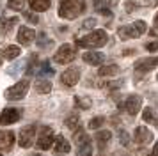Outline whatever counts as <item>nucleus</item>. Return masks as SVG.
<instances>
[{"instance_id": "nucleus-17", "label": "nucleus", "mask_w": 158, "mask_h": 156, "mask_svg": "<svg viewBox=\"0 0 158 156\" xmlns=\"http://www.w3.org/2000/svg\"><path fill=\"white\" fill-rule=\"evenodd\" d=\"M142 119L146 121V122H149V124H153V126L158 128V113H156V110H153V108H144Z\"/></svg>"}, {"instance_id": "nucleus-26", "label": "nucleus", "mask_w": 158, "mask_h": 156, "mask_svg": "<svg viewBox=\"0 0 158 156\" xmlns=\"http://www.w3.org/2000/svg\"><path fill=\"white\" fill-rule=\"evenodd\" d=\"M78 122H80L78 115H77V113H73V115H69V117L66 119V126L69 128V129H77V128H78Z\"/></svg>"}, {"instance_id": "nucleus-27", "label": "nucleus", "mask_w": 158, "mask_h": 156, "mask_svg": "<svg viewBox=\"0 0 158 156\" xmlns=\"http://www.w3.org/2000/svg\"><path fill=\"white\" fill-rule=\"evenodd\" d=\"M75 142L78 144V146H82V144H85V142H89V137L85 135V131H82V129H78L77 133H75Z\"/></svg>"}, {"instance_id": "nucleus-3", "label": "nucleus", "mask_w": 158, "mask_h": 156, "mask_svg": "<svg viewBox=\"0 0 158 156\" xmlns=\"http://www.w3.org/2000/svg\"><path fill=\"white\" fill-rule=\"evenodd\" d=\"M148 30V25L144 21H133L131 25H126V27H121L117 30V34L121 39H135V37H140Z\"/></svg>"}, {"instance_id": "nucleus-22", "label": "nucleus", "mask_w": 158, "mask_h": 156, "mask_svg": "<svg viewBox=\"0 0 158 156\" xmlns=\"http://www.w3.org/2000/svg\"><path fill=\"white\" fill-rule=\"evenodd\" d=\"M119 73V68L115 64H110V66H105L100 69V76H112V75H117Z\"/></svg>"}, {"instance_id": "nucleus-2", "label": "nucleus", "mask_w": 158, "mask_h": 156, "mask_svg": "<svg viewBox=\"0 0 158 156\" xmlns=\"http://www.w3.org/2000/svg\"><path fill=\"white\" fill-rule=\"evenodd\" d=\"M107 41H108V35H107L105 30H94V32H91L89 35L78 39L77 44L82 46V48H101V46L107 44Z\"/></svg>"}, {"instance_id": "nucleus-18", "label": "nucleus", "mask_w": 158, "mask_h": 156, "mask_svg": "<svg viewBox=\"0 0 158 156\" xmlns=\"http://www.w3.org/2000/svg\"><path fill=\"white\" fill-rule=\"evenodd\" d=\"M55 151L57 153H69V149H71V146H69V142L66 140L62 135H59V137H55Z\"/></svg>"}, {"instance_id": "nucleus-30", "label": "nucleus", "mask_w": 158, "mask_h": 156, "mask_svg": "<svg viewBox=\"0 0 158 156\" xmlns=\"http://www.w3.org/2000/svg\"><path fill=\"white\" fill-rule=\"evenodd\" d=\"M103 122H105V119H103V117H94V119L89 121V124H87V126L91 128V129H98Z\"/></svg>"}, {"instance_id": "nucleus-7", "label": "nucleus", "mask_w": 158, "mask_h": 156, "mask_svg": "<svg viewBox=\"0 0 158 156\" xmlns=\"http://www.w3.org/2000/svg\"><path fill=\"white\" fill-rule=\"evenodd\" d=\"M34 133H36V126L34 124H29V126H25L20 131V138H18V142H20V146L22 147H30L32 146V142H34Z\"/></svg>"}, {"instance_id": "nucleus-41", "label": "nucleus", "mask_w": 158, "mask_h": 156, "mask_svg": "<svg viewBox=\"0 0 158 156\" xmlns=\"http://www.w3.org/2000/svg\"><path fill=\"white\" fill-rule=\"evenodd\" d=\"M0 156H2V154H0Z\"/></svg>"}, {"instance_id": "nucleus-37", "label": "nucleus", "mask_w": 158, "mask_h": 156, "mask_svg": "<svg viewBox=\"0 0 158 156\" xmlns=\"http://www.w3.org/2000/svg\"><path fill=\"white\" fill-rule=\"evenodd\" d=\"M153 156H158V142L155 144V149H153Z\"/></svg>"}, {"instance_id": "nucleus-29", "label": "nucleus", "mask_w": 158, "mask_h": 156, "mask_svg": "<svg viewBox=\"0 0 158 156\" xmlns=\"http://www.w3.org/2000/svg\"><path fill=\"white\" fill-rule=\"evenodd\" d=\"M9 9H15V11H22L25 6V0H9Z\"/></svg>"}, {"instance_id": "nucleus-1", "label": "nucleus", "mask_w": 158, "mask_h": 156, "mask_svg": "<svg viewBox=\"0 0 158 156\" xmlns=\"http://www.w3.org/2000/svg\"><path fill=\"white\" fill-rule=\"evenodd\" d=\"M84 9H85V0H62L59 7V14L64 20H75L84 13Z\"/></svg>"}, {"instance_id": "nucleus-5", "label": "nucleus", "mask_w": 158, "mask_h": 156, "mask_svg": "<svg viewBox=\"0 0 158 156\" xmlns=\"http://www.w3.org/2000/svg\"><path fill=\"white\" fill-rule=\"evenodd\" d=\"M53 140H55V135H53V131H52V128L43 126V128H41V131H39V137H37L36 146H37V149L46 151V149L52 147Z\"/></svg>"}, {"instance_id": "nucleus-38", "label": "nucleus", "mask_w": 158, "mask_h": 156, "mask_svg": "<svg viewBox=\"0 0 158 156\" xmlns=\"http://www.w3.org/2000/svg\"><path fill=\"white\" fill-rule=\"evenodd\" d=\"M155 25H156V27H158V14H156V16H155Z\"/></svg>"}, {"instance_id": "nucleus-14", "label": "nucleus", "mask_w": 158, "mask_h": 156, "mask_svg": "<svg viewBox=\"0 0 158 156\" xmlns=\"http://www.w3.org/2000/svg\"><path fill=\"white\" fill-rule=\"evenodd\" d=\"M155 66H158V57H151V59H140V60H137L135 69H137V71H151Z\"/></svg>"}, {"instance_id": "nucleus-10", "label": "nucleus", "mask_w": 158, "mask_h": 156, "mask_svg": "<svg viewBox=\"0 0 158 156\" xmlns=\"http://www.w3.org/2000/svg\"><path fill=\"white\" fill-rule=\"evenodd\" d=\"M80 80V71L77 68H69V69H66L62 73V76H60V82L68 87H73V85L77 84Z\"/></svg>"}, {"instance_id": "nucleus-20", "label": "nucleus", "mask_w": 158, "mask_h": 156, "mask_svg": "<svg viewBox=\"0 0 158 156\" xmlns=\"http://www.w3.org/2000/svg\"><path fill=\"white\" fill-rule=\"evenodd\" d=\"M2 53H4V57H6V59L13 60V59H16V57L22 53V50H20V46H15V44H13V46H7V48L4 50Z\"/></svg>"}, {"instance_id": "nucleus-21", "label": "nucleus", "mask_w": 158, "mask_h": 156, "mask_svg": "<svg viewBox=\"0 0 158 156\" xmlns=\"http://www.w3.org/2000/svg\"><path fill=\"white\" fill-rule=\"evenodd\" d=\"M108 140H110V131H100L96 135V142H98V147L100 149L105 147L108 144Z\"/></svg>"}, {"instance_id": "nucleus-9", "label": "nucleus", "mask_w": 158, "mask_h": 156, "mask_svg": "<svg viewBox=\"0 0 158 156\" xmlns=\"http://www.w3.org/2000/svg\"><path fill=\"white\" fill-rule=\"evenodd\" d=\"M140 106H142V98H140V96H137V94L128 96L126 103H124V108H126V112H128L130 115H135V113H139Z\"/></svg>"}, {"instance_id": "nucleus-15", "label": "nucleus", "mask_w": 158, "mask_h": 156, "mask_svg": "<svg viewBox=\"0 0 158 156\" xmlns=\"http://www.w3.org/2000/svg\"><path fill=\"white\" fill-rule=\"evenodd\" d=\"M84 60L87 64H93V66H100L105 60V55L98 53V51H87V53H84Z\"/></svg>"}, {"instance_id": "nucleus-40", "label": "nucleus", "mask_w": 158, "mask_h": 156, "mask_svg": "<svg viewBox=\"0 0 158 156\" xmlns=\"http://www.w3.org/2000/svg\"><path fill=\"white\" fill-rule=\"evenodd\" d=\"M32 156H39V154H32Z\"/></svg>"}, {"instance_id": "nucleus-16", "label": "nucleus", "mask_w": 158, "mask_h": 156, "mask_svg": "<svg viewBox=\"0 0 158 156\" xmlns=\"http://www.w3.org/2000/svg\"><path fill=\"white\" fill-rule=\"evenodd\" d=\"M16 23H18V18L16 16H13V18H2L0 20V34H7Z\"/></svg>"}, {"instance_id": "nucleus-4", "label": "nucleus", "mask_w": 158, "mask_h": 156, "mask_svg": "<svg viewBox=\"0 0 158 156\" xmlns=\"http://www.w3.org/2000/svg\"><path fill=\"white\" fill-rule=\"evenodd\" d=\"M29 91V80H20V82H16L13 87H9L7 91L4 92V96L7 99H22L25 94Z\"/></svg>"}, {"instance_id": "nucleus-31", "label": "nucleus", "mask_w": 158, "mask_h": 156, "mask_svg": "<svg viewBox=\"0 0 158 156\" xmlns=\"http://www.w3.org/2000/svg\"><path fill=\"white\" fill-rule=\"evenodd\" d=\"M94 25H96V20H94V18H87V20L82 23V28H84V30H89V28H93Z\"/></svg>"}, {"instance_id": "nucleus-11", "label": "nucleus", "mask_w": 158, "mask_h": 156, "mask_svg": "<svg viewBox=\"0 0 158 156\" xmlns=\"http://www.w3.org/2000/svg\"><path fill=\"white\" fill-rule=\"evenodd\" d=\"M34 39H36V32H34L32 28L20 27V30H18V41H20V44H23V46H29Z\"/></svg>"}, {"instance_id": "nucleus-32", "label": "nucleus", "mask_w": 158, "mask_h": 156, "mask_svg": "<svg viewBox=\"0 0 158 156\" xmlns=\"http://www.w3.org/2000/svg\"><path fill=\"white\" fill-rule=\"evenodd\" d=\"M41 73H44V75H53V69L50 68L48 60H44V62L41 64Z\"/></svg>"}, {"instance_id": "nucleus-36", "label": "nucleus", "mask_w": 158, "mask_h": 156, "mask_svg": "<svg viewBox=\"0 0 158 156\" xmlns=\"http://www.w3.org/2000/svg\"><path fill=\"white\" fill-rule=\"evenodd\" d=\"M36 62V57H32V64ZM30 73H34V66H30V68H27V75H30Z\"/></svg>"}, {"instance_id": "nucleus-34", "label": "nucleus", "mask_w": 158, "mask_h": 156, "mask_svg": "<svg viewBox=\"0 0 158 156\" xmlns=\"http://www.w3.org/2000/svg\"><path fill=\"white\" fill-rule=\"evenodd\" d=\"M23 16H25L29 21H32V23H37V16H36V14H32V13H23Z\"/></svg>"}, {"instance_id": "nucleus-23", "label": "nucleus", "mask_w": 158, "mask_h": 156, "mask_svg": "<svg viewBox=\"0 0 158 156\" xmlns=\"http://www.w3.org/2000/svg\"><path fill=\"white\" fill-rule=\"evenodd\" d=\"M91 154H93V144H91V140L85 142V144H82V146H78L77 156H91Z\"/></svg>"}, {"instance_id": "nucleus-24", "label": "nucleus", "mask_w": 158, "mask_h": 156, "mask_svg": "<svg viewBox=\"0 0 158 156\" xmlns=\"http://www.w3.org/2000/svg\"><path fill=\"white\" fill-rule=\"evenodd\" d=\"M36 91L46 94V92L52 91V84L48 82V80H37V82H36Z\"/></svg>"}, {"instance_id": "nucleus-6", "label": "nucleus", "mask_w": 158, "mask_h": 156, "mask_svg": "<svg viewBox=\"0 0 158 156\" xmlns=\"http://www.w3.org/2000/svg\"><path fill=\"white\" fill-rule=\"evenodd\" d=\"M75 57H77V51H75V48L71 44H62L57 50V53H55L53 59H55L57 64H69L71 60H75Z\"/></svg>"}, {"instance_id": "nucleus-13", "label": "nucleus", "mask_w": 158, "mask_h": 156, "mask_svg": "<svg viewBox=\"0 0 158 156\" xmlns=\"http://www.w3.org/2000/svg\"><path fill=\"white\" fill-rule=\"evenodd\" d=\"M151 140H153V133H151L148 128L139 126L135 129V142H137V144L144 146V144H149Z\"/></svg>"}, {"instance_id": "nucleus-39", "label": "nucleus", "mask_w": 158, "mask_h": 156, "mask_svg": "<svg viewBox=\"0 0 158 156\" xmlns=\"http://www.w3.org/2000/svg\"><path fill=\"white\" fill-rule=\"evenodd\" d=\"M0 66H2V59H0Z\"/></svg>"}, {"instance_id": "nucleus-35", "label": "nucleus", "mask_w": 158, "mask_h": 156, "mask_svg": "<svg viewBox=\"0 0 158 156\" xmlns=\"http://www.w3.org/2000/svg\"><path fill=\"white\" fill-rule=\"evenodd\" d=\"M146 50H149V51H156L158 50V43L153 41V43H149V44H146Z\"/></svg>"}, {"instance_id": "nucleus-8", "label": "nucleus", "mask_w": 158, "mask_h": 156, "mask_svg": "<svg viewBox=\"0 0 158 156\" xmlns=\"http://www.w3.org/2000/svg\"><path fill=\"white\" fill-rule=\"evenodd\" d=\"M22 112L20 108H6L0 113V124H15L16 121H20Z\"/></svg>"}, {"instance_id": "nucleus-33", "label": "nucleus", "mask_w": 158, "mask_h": 156, "mask_svg": "<svg viewBox=\"0 0 158 156\" xmlns=\"http://www.w3.org/2000/svg\"><path fill=\"white\" fill-rule=\"evenodd\" d=\"M119 140H121L123 146H128V144H130V137H128V133H126V131H119Z\"/></svg>"}, {"instance_id": "nucleus-25", "label": "nucleus", "mask_w": 158, "mask_h": 156, "mask_svg": "<svg viewBox=\"0 0 158 156\" xmlns=\"http://www.w3.org/2000/svg\"><path fill=\"white\" fill-rule=\"evenodd\" d=\"M75 103H77V106L78 108H82V110H87V108H91V99L89 98H84V96H75Z\"/></svg>"}, {"instance_id": "nucleus-28", "label": "nucleus", "mask_w": 158, "mask_h": 156, "mask_svg": "<svg viewBox=\"0 0 158 156\" xmlns=\"http://www.w3.org/2000/svg\"><path fill=\"white\" fill-rule=\"evenodd\" d=\"M94 7H96V11H98V13H101V14H110L107 4H105L103 0H94Z\"/></svg>"}, {"instance_id": "nucleus-19", "label": "nucleus", "mask_w": 158, "mask_h": 156, "mask_svg": "<svg viewBox=\"0 0 158 156\" xmlns=\"http://www.w3.org/2000/svg\"><path fill=\"white\" fill-rule=\"evenodd\" d=\"M30 2V7L37 11V13H41V11H46V9H50L52 6V0H29Z\"/></svg>"}, {"instance_id": "nucleus-12", "label": "nucleus", "mask_w": 158, "mask_h": 156, "mask_svg": "<svg viewBox=\"0 0 158 156\" xmlns=\"http://www.w3.org/2000/svg\"><path fill=\"white\" fill-rule=\"evenodd\" d=\"M15 144V133L7 131V129H2L0 131V151H9Z\"/></svg>"}]
</instances>
